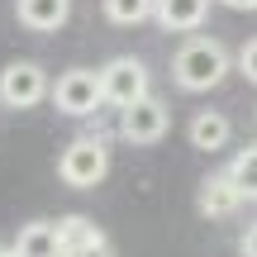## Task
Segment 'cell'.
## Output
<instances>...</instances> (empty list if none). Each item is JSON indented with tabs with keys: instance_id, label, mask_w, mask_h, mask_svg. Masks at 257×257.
Wrapping results in <instances>:
<instances>
[{
	"instance_id": "obj_1",
	"label": "cell",
	"mask_w": 257,
	"mask_h": 257,
	"mask_svg": "<svg viewBox=\"0 0 257 257\" xmlns=\"http://www.w3.org/2000/svg\"><path fill=\"white\" fill-rule=\"evenodd\" d=\"M229 72H233L229 48H224L219 38H205V34L186 38V43L176 48V57H172V81L181 86V91H214Z\"/></svg>"
},
{
	"instance_id": "obj_2",
	"label": "cell",
	"mask_w": 257,
	"mask_h": 257,
	"mask_svg": "<svg viewBox=\"0 0 257 257\" xmlns=\"http://www.w3.org/2000/svg\"><path fill=\"white\" fill-rule=\"evenodd\" d=\"M100 91H105V105H114V110L148 100L153 95V76H148L143 57H110L100 67Z\"/></svg>"
},
{
	"instance_id": "obj_3",
	"label": "cell",
	"mask_w": 257,
	"mask_h": 257,
	"mask_svg": "<svg viewBox=\"0 0 257 257\" xmlns=\"http://www.w3.org/2000/svg\"><path fill=\"white\" fill-rule=\"evenodd\" d=\"M105 172H110V148L100 143V138H72L67 143V153L57 157V176H62L67 186H76V191H91V186L105 181Z\"/></svg>"
},
{
	"instance_id": "obj_4",
	"label": "cell",
	"mask_w": 257,
	"mask_h": 257,
	"mask_svg": "<svg viewBox=\"0 0 257 257\" xmlns=\"http://www.w3.org/2000/svg\"><path fill=\"white\" fill-rule=\"evenodd\" d=\"M53 105L62 114H72V119H86V114H95L105 105V91H100V72H91V67H72V72H62L53 81Z\"/></svg>"
},
{
	"instance_id": "obj_5",
	"label": "cell",
	"mask_w": 257,
	"mask_h": 257,
	"mask_svg": "<svg viewBox=\"0 0 257 257\" xmlns=\"http://www.w3.org/2000/svg\"><path fill=\"white\" fill-rule=\"evenodd\" d=\"M48 91H53V86H48V72L38 62H10L5 72H0V105H10V110H29V105H38Z\"/></svg>"
},
{
	"instance_id": "obj_6",
	"label": "cell",
	"mask_w": 257,
	"mask_h": 257,
	"mask_svg": "<svg viewBox=\"0 0 257 257\" xmlns=\"http://www.w3.org/2000/svg\"><path fill=\"white\" fill-rule=\"evenodd\" d=\"M167 124H172V114H167V105L157 100V95H148V100L128 105V110H119V134L128 138V143L148 148V143H162Z\"/></svg>"
},
{
	"instance_id": "obj_7",
	"label": "cell",
	"mask_w": 257,
	"mask_h": 257,
	"mask_svg": "<svg viewBox=\"0 0 257 257\" xmlns=\"http://www.w3.org/2000/svg\"><path fill=\"white\" fill-rule=\"evenodd\" d=\"M238 205H243V195H238V186L229 181V172H210L200 181V191H195V210H200L205 219H233Z\"/></svg>"
},
{
	"instance_id": "obj_8",
	"label": "cell",
	"mask_w": 257,
	"mask_h": 257,
	"mask_svg": "<svg viewBox=\"0 0 257 257\" xmlns=\"http://www.w3.org/2000/svg\"><path fill=\"white\" fill-rule=\"evenodd\" d=\"M205 15H210V0H157L153 19L167 29V34H191L205 24Z\"/></svg>"
},
{
	"instance_id": "obj_9",
	"label": "cell",
	"mask_w": 257,
	"mask_h": 257,
	"mask_svg": "<svg viewBox=\"0 0 257 257\" xmlns=\"http://www.w3.org/2000/svg\"><path fill=\"white\" fill-rule=\"evenodd\" d=\"M15 15H19V24L34 29V34H53V29L67 24V15H72V0H19Z\"/></svg>"
},
{
	"instance_id": "obj_10",
	"label": "cell",
	"mask_w": 257,
	"mask_h": 257,
	"mask_svg": "<svg viewBox=\"0 0 257 257\" xmlns=\"http://www.w3.org/2000/svg\"><path fill=\"white\" fill-rule=\"evenodd\" d=\"M15 257H62V238H57V224L34 219L15 233Z\"/></svg>"
},
{
	"instance_id": "obj_11",
	"label": "cell",
	"mask_w": 257,
	"mask_h": 257,
	"mask_svg": "<svg viewBox=\"0 0 257 257\" xmlns=\"http://www.w3.org/2000/svg\"><path fill=\"white\" fill-rule=\"evenodd\" d=\"M229 134H233V124H229V114H219V110H200L191 119V148H200V153L229 148Z\"/></svg>"
},
{
	"instance_id": "obj_12",
	"label": "cell",
	"mask_w": 257,
	"mask_h": 257,
	"mask_svg": "<svg viewBox=\"0 0 257 257\" xmlns=\"http://www.w3.org/2000/svg\"><path fill=\"white\" fill-rule=\"evenodd\" d=\"M57 238H62V257L67 252H81V248H100L105 243V229L86 214H62L57 219Z\"/></svg>"
},
{
	"instance_id": "obj_13",
	"label": "cell",
	"mask_w": 257,
	"mask_h": 257,
	"mask_svg": "<svg viewBox=\"0 0 257 257\" xmlns=\"http://www.w3.org/2000/svg\"><path fill=\"white\" fill-rule=\"evenodd\" d=\"M224 172H229V181L238 186L243 200H257V143L238 148V153H233V162L224 167Z\"/></svg>"
},
{
	"instance_id": "obj_14",
	"label": "cell",
	"mask_w": 257,
	"mask_h": 257,
	"mask_svg": "<svg viewBox=\"0 0 257 257\" xmlns=\"http://www.w3.org/2000/svg\"><path fill=\"white\" fill-rule=\"evenodd\" d=\"M153 10H157V0H105V19L119 29H134L143 19H153Z\"/></svg>"
},
{
	"instance_id": "obj_15",
	"label": "cell",
	"mask_w": 257,
	"mask_h": 257,
	"mask_svg": "<svg viewBox=\"0 0 257 257\" xmlns=\"http://www.w3.org/2000/svg\"><path fill=\"white\" fill-rule=\"evenodd\" d=\"M233 72H243V76L257 86V38H248V43L238 48V57H233Z\"/></svg>"
},
{
	"instance_id": "obj_16",
	"label": "cell",
	"mask_w": 257,
	"mask_h": 257,
	"mask_svg": "<svg viewBox=\"0 0 257 257\" xmlns=\"http://www.w3.org/2000/svg\"><path fill=\"white\" fill-rule=\"evenodd\" d=\"M238 252H243V257H257V224H248V229H243V238H238Z\"/></svg>"
},
{
	"instance_id": "obj_17",
	"label": "cell",
	"mask_w": 257,
	"mask_h": 257,
	"mask_svg": "<svg viewBox=\"0 0 257 257\" xmlns=\"http://www.w3.org/2000/svg\"><path fill=\"white\" fill-rule=\"evenodd\" d=\"M67 257H114L110 243H100V248H81V252H67Z\"/></svg>"
},
{
	"instance_id": "obj_18",
	"label": "cell",
	"mask_w": 257,
	"mask_h": 257,
	"mask_svg": "<svg viewBox=\"0 0 257 257\" xmlns=\"http://www.w3.org/2000/svg\"><path fill=\"white\" fill-rule=\"evenodd\" d=\"M219 5H229V10H257V0H219Z\"/></svg>"
},
{
	"instance_id": "obj_19",
	"label": "cell",
	"mask_w": 257,
	"mask_h": 257,
	"mask_svg": "<svg viewBox=\"0 0 257 257\" xmlns=\"http://www.w3.org/2000/svg\"><path fill=\"white\" fill-rule=\"evenodd\" d=\"M0 257H15V248H5V252H0Z\"/></svg>"
},
{
	"instance_id": "obj_20",
	"label": "cell",
	"mask_w": 257,
	"mask_h": 257,
	"mask_svg": "<svg viewBox=\"0 0 257 257\" xmlns=\"http://www.w3.org/2000/svg\"><path fill=\"white\" fill-rule=\"evenodd\" d=\"M0 252H5V248H0Z\"/></svg>"
}]
</instances>
